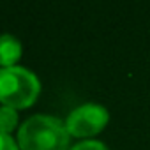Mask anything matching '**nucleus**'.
Listing matches in <instances>:
<instances>
[{"label":"nucleus","instance_id":"7","mask_svg":"<svg viewBox=\"0 0 150 150\" xmlns=\"http://www.w3.org/2000/svg\"><path fill=\"white\" fill-rule=\"evenodd\" d=\"M0 150H20V145L11 134L0 132Z\"/></svg>","mask_w":150,"mask_h":150},{"label":"nucleus","instance_id":"4","mask_svg":"<svg viewBox=\"0 0 150 150\" xmlns=\"http://www.w3.org/2000/svg\"><path fill=\"white\" fill-rule=\"evenodd\" d=\"M23 53L21 41L13 34H0V67L16 65Z\"/></svg>","mask_w":150,"mask_h":150},{"label":"nucleus","instance_id":"6","mask_svg":"<svg viewBox=\"0 0 150 150\" xmlns=\"http://www.w3.org/2000/svg\"><path fill=\"white\" fill-rule=\"evenodd\" d=\"M69 150H110L103 141L99 139H83V141H78V143H74Z\"/></svg>","mask_w":150,"mask_h":150},{"label":"nucleus","instance_id":"3","mask_svg":"<svg viewBox=\"0 0 150 150\" xmlns=\"http://www.w3.org/2000/svg\"><path fill=\"white\" fill-rule=\"evenodd\" d=\"M110 122V111L97 103H83L69 111L65 118V127L71 136L90 139V136L99 134Z\"/></svg>","mask_w":150,"mask_h":150},{"label":"nucleus","instance_id":"2","mask_svg":"<svg viewBox=\"0 0 150 150\" xmlns=\"http://www.w3.org/2000/svg\"><path fill=\"white\" fill-rule=\"evenodd\" d=\"M41 92L37 74L25 65L0 67V103L11 108H27Z\"/></svg>","mask_w":150,"mask_h":150},{"label":"nucleus","instance_id":"1","mask_svg":"<svg viewBox=\"0 0 150 150\" xmlns=\"http://www.w3.org/2000/svg\"><path fill=\"white\" fill-rule=\"evenodd\" d=\"M69 139L65 120L48 113L27 117L20 124L16 136L20 150H67Z\"/></svg>","mask_w":150,"mask_h":150},{"label":"nucleus","instance_id":"5","mask_svg":"<svg viewBox=\"0 0 150 150\" xmlns=\"http://www.w3.org/2000/svg\"><path fill=\"white\" fill-rule=\"evenodd\" d=\"M18 122H20V117H18L16 108L6 106V104L0 106V132L11 134V131L18 127Z\"/></svg>","mask_w":150,"mask_h":150}]
</instances>
